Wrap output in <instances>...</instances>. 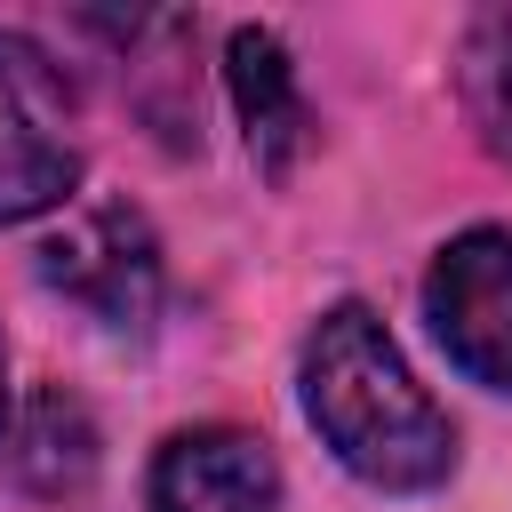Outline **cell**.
<instances>
[{
    "label": "cell",
    "mask_w": 512,
    "mask_h": 512,
    "mask_svg": "<svg viewBox=\"0 0 512 512\" xmlns=\"http://www.w3.org/2000/svg\"><path fill=\"white\" fill-rule=\"evenodd\" d=\"M296 392H304V424L352 480H368L384 496H424L456 472V424L440 416V400L416 384L392 328L360 296H344L312 320Z\"/></svg>",
    "instance_id": "cell-1"
},
{
    "label": "cell",
    "mask_w": 512,
    "mask_h": 512,
    "mask_svg": "<svg viewBox=\"0 0 512 512\" xmlns=\"http://www.w3.org/2000/svg\"><path fill=\"white\" fill-rule=\"evenodd\" d=\"M72 184H80L72 88L40 40L0 32V224L64 208Z\"/></svg>",
    "instance_id": "cell-2"
},
{
    "label": "cell",
    "mask_w": 512,
    "mask_h": 512,
    "mask_svg": "<svg viewBox=\"0 0 512 512\" xmlns=\"http://www.w3.org/2000/svg\"><path fill=\"white\" fill-rule=\"evenodd\" d=\"M40 280H48L64 304H80L96 328H112V336H144L152 312H160V288H168L152 224H144L136 208H120V200L72 208V216L40 240Z\"/></svg>",
    "instance_id": "cell-3"
},
{
    "label": "cell",
    "mask_w": 512,
    "mask_h": 512,
    "mask_svg": "<svg viewBox=\"0 0 512 512\" xmlns=\"http://www.w3.org/2000/svg\"><path fill=\"white\" fill-rule=\"evenodd\" d=\"M424 320L440 352L512 400V224H464L424 272Z\"/></svg>",
    "instance_id": "cell-4"
},
{
    "label": "cell",
    "mask_w": 512,
    "mask_h": 512,
    "mask_svg": "<svg viewBox=\"0 0 512 512\" xmlns=\"http://www.w3.org/2000/svg\"><path fill=\"white\" fill-rule=\"evenodd\" d=\"M152 512H280V464L240 424H184L144 472Z\"/></svg>",
    "instance_id": "cell-5"
},
{
    "label": "cell",
    "mask_w": 512,
    "mask_h": 512,
    "mask_svg": "<svg viewBox=\"0 0 512 512\" xmlns=\"http://www.w3.org/2000/svg\"><path fill=\"white\" fill-rule=\"evenodd\" d=\"M224 88H232V112H240V128H248L256 168H264V176H288L296 152L312 144V104H304V88H296V64H288L280 32L240 24V32L224 40Z\"/></svg>",
    "instance_id": "cell-6"
},
{
    "label": "cell",
    "mask_w": 512,
    "mask_h": 512,
    "mask_svg": "<svg viewBox=\"0 0 512 512\" xmlns=\"http://www.w3.org/2000/svg\"><path fill=\"white\" fill-rule=\"evenodd\" d=\"M0 456L32 496H72V488L96 480V424L72 392H32V400H16Z\"/></svg>",
    "instance_id": "cell-7"
},
{
    "label": "cell",
    "mask_w": 512,
    "mask_h": 512,
    "mask_svg": "<svg viewBox=\"0 0 512 512\" xmlns=\"http://www.w3.org/2000/svg\"><path fill=\"white\" fill-rule=\"evenodd\" d=\"M456 88H464V112H472L480 144L512 168V8H480V16L464 24Z\"/></svg>",
    "instance_id": "cell-8"
},
{
    "label": "cell",
    "mask_w": 512,
    "mask_h": 512,
    "mask_svg": "<svg viewBox=\"0 0 512 512\" xmlns=\"http://www.w3.org/2000/svg\"><path fill=\"white\" fill-rule=\"evenodd\" d=\"M8 416H16V392H8V344H0V432H8Z\"/></svg>",
    "instance_id": "cell-9"
}]
</instances>
